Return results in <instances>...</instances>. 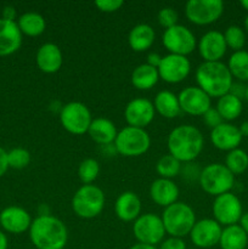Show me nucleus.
I'll use <instances>...</instances> for the list:
<instances>
[{"instance_id":"1","label":"nucleus","mask_w":248,"mask_h":249,"mask_svg":"<svg viewBox=\"0 0 248 249\" xmlns=\"http://www.w3.org/2000/svg\"><path fill=\"white\" fill-rule=\"evenodd\" d=\"M29 237L36 249H63L68 231L65 224L53 215H39L32 221Z\"/></svg>"},{"instance_id":"2","label":"nucleus","mask_w":248,"mask_h":249,"mask_svg":"<svg viewBox=\"0 0 248 249\" xmlns=\"http://www.w3.org/2000/svg\"><path fill=\"white\" fill-rule=\"evenodd\" d=\"M169 155L182 163L196 160L203 150V135L196 126L179 125L173 129L167 140Z\"/></svg>"},{"instance_id":"3","label":"nucleus","mask_w":248,"mask_h":249,"mask_svg":"<svg viewBox=\"0 0 248 249\" xmlns=\"http://www.w3.org/2000/svg\"><path fill=\"white\" fill-rule=\"evenodd\" d=\"M196 80L201 88L211 97H221L229 94L232 85V75L225 63L203 62L197 67Z\"/></svg>"},{"instance_id":"4","label":"nucleus","mask_w":248,"mask_h":249,"mask_svg":"<svg viewBox=\"0 0 248 249\" xmlns=\"http://www.w3.org/2000/svg\"><path fill=\"white\" fill-rule=\"evenodd\" d=\"M163 226L165 233L172 237L182 238L190 235L192 228L196 224V215L191 207L182 202H175L164 208L162 214Z\"/></svg>"},{"instance_id":"5","label":"nucleus","mask_w":248,"mask_h":249,"mask_svg":"<svg viewBox=\"0 0 248 249\" xmlns=\"http://www.w3.org/2000/svg\"><path fill=\"white\" fill-rule=\"evenodd\" d=\"M198 181L204 192L216 197L230 192L235 185V175L225 167V164L212 163L201 170Z\"/></svg>"},{"instance_id":"6","label":"nucleus","mask_w":248,"mask_h":249,"mask_svg":"<svg viewBox=\"0 0 248 249\" xmlns=\"http://www.w3.org/2000/svg\"><path fill=\"white\" fill-rule=\"evenodd\" d=\"M105 194L95 185H83L72 198V209L82 219H92L99 215L105 207Z\"/></svg>"},{"instance_id":"7","label":"nucleus","mask_w":248,"mask_h":249,"mask_svg":"<svg viewBox=\"0 0 248 249\" xmlns=\"http://www.w3.org/2000/svg\"><path fill=\"white\" fill-rule=\"evenodd\" d=\"M151 145V139L145 129L125 126L118 131L114 140L117 152L125 157H138L147 152Z\"/></svg>"},{"instance_id":"8","label":"nucleus","mask_w":248,"mask_h":249,"mask_svg":"<svg viewBox=\"0 0 248 249\" xmlns=\"http://www.w3.org/2000/svg\"><path fill=\"white\" fill-rule=\"evenodd\" d=\"M60 122L68 133L74 134V135H83L88 133L92 119L87 105L72 101L66 104L61 108Z\"/></svg>"},{"instance_id":"9","label":"nucleus","mask_w":248,"mask_h":249,"mask_svg":"<svg viewBox=\"0 0 248 249\" xmlns=\"http://www.w3.org/2000/svg\"><path fill=\"white\" fill-rule=\"evenodd\" d=\"M133 232L139 243L156 246L164 238L165 230L162 218L156 214H141L133 225Z\"/></svg>"},{"instance_id":"10","label":"nucleus","mask_w":248,"mask_h":249,"mask_svg":"<svg viewBox=\"0 0 248 249\" xmlns=\"http://www.w3.org/2000/svg\"><path fill=\"white\" fill-rule=\"evenodd\" d=\"M224 12L221 0H189L185 5V15L190 22L198 26L211 24Z\"/></svg>"},{"instance_id":"11","label":"nucleus","mask_w":248,"mask_h":249,"mask_svg":"<svg viewBox=\"0 0 248 249\" xmlns=\"http://www.w3.org/2000/svg\"><path fill=\"white\" fill-rule=\"evenodd\" d=\"M163 45L169 53L187 56L196 48V38L187 27L181 24L167 28L163 33Z\"/></svg>"},{"instance_id":"12","label":"nucleus","mask_w":248,"mask_h":249,"mask_svg":"<svg viewBox=\"0 0 248 249\" xmlns=\"http://www.w3.org/2000/svg\"><path fill=\"white\" fill-rule=\"evenodd\" d=\"M214 220L220 225L231 226L240 223L242 216V204L238 197L231 192L216 196L213 202Z\"/></svg>"},{"instance_id":"13","label":"nucleus","mask_w":248,"mask_h":249,"mask_svg":"<svg viewBox=\"0 0 248 249\" xmlns=\"http://www.w3.org/2000/svg\"><path fill=\"white\" fill-rule=\"evenodd\" d=\"M191 71V62L186 56L168 53L163 56L158 66V74L164 82L175 84L180 83L189 75Z\"/></svg>"},{"instance_id":"14","label":"nucleus","mask_w":248,"mask_h":249,"mask_svg":"<svg viewBox=\"0 0 248 249\" xmlns=\"http://www.w3.org/2000/svg\"><path fill=\"white\" fill-rule=\"evenodd\" d=\"M180 108L191 116H203L211 108L212 100L201 88L187 87L177 95Z\"/></svg>"},{"instance_id":"15","label":"nucleus","mask_w":248,"mask_h":249,"mask_svg":"<svg viewBox=\"0 0 248 249\" xmlns=\"http://www.w3.org/2000/svg\"><path fill=\"white\" fill-rule=\"evenodd\" d=\"M221 231V225L214 219H202L196 221L190 232V237L197 248H211L219 245Z\"/></svg>"},{"instance_id":"16","label":"nucleus","mask_w":248,"mask_h":249,"mask_svg":"<svg viewBox=\"0 0 248 249\" xmlns=\"http://www.w3.org/2000/svg\"><path fill=\"white\" fill-rule=\"evenodd\" d=\"M156 109L152 102L143 97H138L126 105L124 109V117L129 126L143 129L155 118Z\"/></svg>"},{"instance_id":"17","label":"nucleus","mask_w":248,"mask_h":249,"mask_svg":"<svg viewBox=\"0 0 248 249\" xmlns=\"http://www.w3.org/2000/svg\"><path fill=\"white\" fill-rule=\"evenodd\" d=\"M226 49H228V45L221 32L209 31L199 39L198 51L204 62L220 61V58L225 55Z\"/></svg>"},{"instance_id":"18","label":"nucleus","mask_w":248,"mask_h":249,"mask_svg":"<svg viewBox=\"0 0 248 249\" xmlns=\"http://www.w3.org/2000/svg\"><path fill=\"white\" fill-rule=\"evenodd\" d=\"M31 224V215L21 207H7L0 213V225L7 232L23 233L24 231L29 230Z\"/></svg>"},{"instance_id":"19","label":"nucleus","mask_w":248,"mask_h":249,"mask_svg":"<svg viewBox=\"0 0 248 249\" xmlns=\"http://www.w3.org/2000/svg\"><path fill=\"white\" fill-rule=\"evenodd\" d=\"M211 140L218 150L230 152L235 148H238L242 141V135L240 133V129L233 124L221 123L216 128L212 129Z\"/></svg>"},{"instance_id":"20","label":"nucleus","mask_w":248,"mask_h":249,"mask_svg":"<svg viewBox=\"0 0 248 249\" xmlns=\"http://www.w3.org/2000/svg\"><path fill=\"white\" fill-rule=\"evenodd\" d=\"M22 44V33L17 22L0 18V56L16 53Z\"/></svg>"},{"instance_id":"21","label":"nucleus","mask_w":248,"mask_h":249,"mask_svg":"<svg viewBox=\"0 0 248 249\" xmlns=\"http://www.w3.org/2000/svg\"><path fill=\"white\" fill-rule=\"evenodd\" d=\"M36 66L44 73H56L63 62L61 49L53 43H45L38 49L35 56Z\"/></svg>"},{"instance_id":"22","label":"nucleus","mask_w":248,"mask_h":249,"mask_svg":"<svg viewBox=\"0 0 248 249\" xmlns=\"http://www.w3.org/2000/svg\"><path fill=\"white\" fill-rule=\"evenodd\" d=\"M150 196L156 204L167 208L170 204L177 202L179 187L173 180L159 178L151 184Z\"/></svg>"},{"instance_id":"23","label":"nucleus","mask_w":248,"mask_h":249,"mask_svg":"<svg viewBox=\"0 0 248 249\" xmlns=\"http://www.w3.org/2000/svg\"><path fill=\"white\" fill-rule=\"evenodd\" d=\"M114 212L122 221H135L141 213V201L133 191L121 194L114 204Z\"/></svg>"},{"instance_id":"24","label":"nucleus","mask_w":248,"mask_h":249,"mask_svg":"<svg viewBox=\"0 0 248 249\" xmlns=\"http://www.w3.org/2000/svg\"><path fill=\"white\" fill-rule=\"evenodd\" d=\"M88 134L91 140H94L99 145L109 146L112 142H114L118 131L113 122L101 117V118L92 119Z\"/></svg>"},{"instance_id":"25","label":"nucleus","mask_w":248,"mask_h":249,"mask_svg":"<svg viewBox=\"0 0 248 249\" xmlns=\"http://www.w3.org/2000/svg\"><path fill=\"white\" fill-rule=\"evenodd\" d=\"M155 38L156 33L152 27L147 23H140L130 29L128 36V43L134 51L141 53L152 46Z\"/></svg>"},{"instance_id":"26","label":"nucleus","mask_w":248,"mask_h":249,"mask_svg":"<svg viewBox=\"0 0 248 249\" xmlns=\"http://www.w3.org/2000/svg\"><path fill=\"white\" fill-rule=\"evenodd\" d=\"M153 106L160 116L168 119L175 118L181 112L179 99L174 92L169 91V90H162L158 92L153 101Z\"/></svg>"},{"instance_id":"27","label":"nucleus","mask_w":248,"mask_h":249,"mask_svg":"<svg viewBox=\"0 0 248 249\" xmlns=\"http://www.w3.org/2000/svg\"><path fill=\"white\" fill-rule=\"evenodd\" d=\"M158 79V68L152 67L147 63L138 66L131 73V84L139 90H150L157 84Z\"/></svg>"},{"instance_id":"28","label":"nucleus","mask_w":248,"mask_h":249,"mask_svg":"<svg viewBox=\"0 0 248 249\" xmlns=\"http://www.w3.org/2000/svg\"><path fill=\"white\" fill-rule=\"evenodd\" d=\"M248 243V235L240 225L226 226L223 229L219 241L221 249H246Z\"/></svg>"},{"instance_id":"29","label":"nucleus","mask_w":248,"mask_h":249,"mask_svg":"<svg viewBox=\"0 0 248 249\" xmlns=\"http://www.w3.org/2000/svg\"><path fill=\"white\" fill-rule=\"evenodd\" d=\"M21 33L29 36H38L44 33L46 28V21L38 12H24L17 21Z\"/></svg>"},{"instance_id":"30","label":"nucleus","mask_w":248,"mask_h":249,"mask_svg":"<svg viewBox=\"0 0 248 249\" xmlns=\"http://www.w3.org/2000/svg\"><path fill=\"white\" fill-rule=\"evenodd\" d=\"M242 100L230 92L219 97L218 104H216V111L225 121H233V119L238 118L240 114L242 113Z\"/></svg>"},{"instance_id":"31","label":"nucleus","mask_w":248,"mask_h":249,"mask_svg":"<svg viewBox=\"0 0 248 249\" xmlns=\"http://www.w3.org/2000/svg\"><path fill=\"white\" fill-rule=\"evenodd\" d=\"M228 68L232 77L241 82H248V51H235L229 58Z\"/></svg>"},{"instance_id":"32","label":"nucleus","mask_w":248,"mask_h":249,"mask_svg":"<svg viewBox=\"0 0 248 249\" xmlns=\"http://www.w3.org/2000/svg\"><path fill=\"white\" fill-rule=\"evenodd\" d=\"M225 167L233 175L242 174L248 168V155L241 148H235L226 155Z\"/></svg>"},{"instance_id":"33","label":"nucleus","mask_w":248,"mask_h":249,"mask_svg":"<svg viewBox=\"0 0 248 249\" xmlns=\"http://www.w3.org/2000/svg\"><path fill=\"white\" fill-rule=\"evenodd\" d=\"M156 170L160 175V178L172 180V178L177 177L181 172V162L168 153L158 160L157 164H156Z\"/></svg>"},{"instance_id":"34","label":"nucleus","mask_w":248,"mask_h":249,"mask_svg":"<svg viewBox=\"0 0 248 249\" xmlns=\"http://www.w3.org/2000/svg\"><path fill=\"white\" fill-rule=\"evenodd\" d=\"M99 173V162L94 158H85L80 162L79 168H78V177L84 185H91V182L96 180Z\"/></svg>"},{"instance_id":"35","label":"nucleus","mask_w":248,"mask_h":249,"mask_svg":"<svg viewBox=\"0 0 248 249\" xmlns=\"http://www.w3.org/2000/svg\"><path fill=\"white\" fill-rule=\"evenodd\" d=\"M224 38H225L226 45L228 48L232 49L235 51L242 50V48L246 44V34L241 27L238 26H230L226 28Z\"/></svg>"},{"instance_id":"36","label":"nucleus","mask_w":248,"mask_h":249,"mask_svg":"<svg viewBox=\"0 0 248 249\" xmlns=\"http://www.w3.org/2000/svg\"><path fill=\"white\" fill-rule=\"evenodd\" d=\"M7 163L14 169H23L31 163V153L22 147L12 148L7 152Z\"/></svg>"},{"instance_id":"37","label":"nucleus","mask_w":248,"mask_h":249,"mask_svg":"<svg viewBox=\"0 0 248 249\" xmlns=\"http://www.w3.org/2000/svg\"><path fill=\"white\" fill-rule=\"evenodd\" d=\"M177 19H179V15H177V10L173 7H163L158 12V22L165 29L177 24Z\"/></svg>"},{"instance_id":"38","label":"nucleus","mask_w":248,"mask_h":249,"mask_svg":"<svg viewBox=\"0 0 248 249\" xmlns=\"http://www.w3.org/2000/svg\"><path fill=\"white\" fill-rule=\"evenodd\" d=\"M124 5L123 0H96L95 6L102 12H114Z\"/></svg>"},{"instance_id":"39","label":"nucleus","mask_w":248,"mask_h":249,"mask_svg":"<svg viewBox=\"0 0 248 249\" xmlns=\"http://www.w3.org/2000/svg\"><path fill=\"white\" fill-rule=\"evenodd\" d=\"M203 119L204 123L212 129L216 128V126L220 125L221 123H224V119L221 118V116L219 114V112L216 111V108H212V107L203 114Z\"/></svg>"},{"instance_id":"40","label":"nucleus","mask_w":248,"mask_h":249,"mask_svg":"<svg viewBox=\"0 0 248 249\" xmlns=\"http://www.w3.org/2000/svg\"><path fill=\"white\" fill-rule=\"evenodd\" d=\"M159 249H187L186 243L179 237H170L160 243Z\"/></svg>"},{"instance_id":"41","label":"nucleus","mask_w":248,"mask_h":249,"mask_svg":"<svg viewBox=\"0 0 248 249\" xmlns=\"http://www.w3.org/2000/svg\"><path fill=\"white\" fill-rule=\"evenodd\" d=\"M246 88L243 84L241 83H232L231 85V89H230V94L235 95L236 97H238L240 100L245 99V94H246Z\"/></svg>"},{"instance_id":"42","label":"nucleus","mask_w":248,"mask_h":249,"mask_svg":"<svg viewBox=\"0 0 248 249\" xmlns=\"http://www.w3.org/2000/svg\"><path fill=\"white\" fill-rule=\"evenodd\" d=\"M7 168H9V163H7V152L4 148L0 147V178L6 173Z\"/></svg>"},{"instance_id":"43","label":"nucleus","mask_w":248,"mask_h":249,"mask_svg":"<svg viewBox=\"0 0 248 249\" xmlns=\"http://www.w3.org/2000/svg\"><path fill=\"white\" fill-rule=\"evenodd\" d=\"M160 61H162V56L157 53H151L147 56V65L152 66V67L158 68V66L160 65Z\"/></svg>"},{"instance_id":"44","label":"nucleus","mask_w":248,"mask_h":249,"mask_svg":"<svg viewBox=\"0 0 248 249\" xmlns=\"http://www.w3.org/2000/svg\"><path fill=\"white\" fill-rule=\"evenodd\" d=\"M2 18L7 21H15L16 18V10L14 6H5L2 11Z\"/></svg>"},{"instance_id":"45","label":"nucleus","mask_w":248,"mask_h":249,"mask_svg":"<svg viewBox=\"0 0 248 249\" xmlns=\"http://www.w3.org/2000/svg\"><path fill=\"white\" fill-rule=\"evenodd\" d=\"M240 226L242 228V230L248 235V212L247 213H243L242 216H241Z\"/></svg>"},{"instance_id":"46","label":"nucleus","mask_w":248,"mask_h":249,"mask_svg":"<svg viewBox=\"0 0 248 249\" xmlns=\"http://www.w3.org/2000/svg\"><path fill=\"white\" fill-rule=\"evenodd\" d=\"M9 242H7V237L2 231H0V249H7Z\"/></svg>"},{"instance_id":"47","label":"nucleus","mask_w":248,"mask_h":249,"mask_svg":"<svg viewBox=\"0 0 248 249\" xmlns=\"http://www.w3.org/2000/svg\"><path fill=\"white\" fill-rule=\"evenodd\" d=\"M129 249H158V248H156V246L143 245V243H136V245L131 246Z\"/></svg>"},{"instance_id":"48","label":"nucleus","mask_w":248,"mask_h":249,"mask_svg":"<svg viewBox=\"0 0 248 249\" xmlns=\"http://www.w3.org/2000/svg\"><path fill=\"white\" fill-rule=\"evenodd\" d=\"M238 129H240V133L241 135H242V138L243 136H248V121L243 122Z\"/></svg>"},{"instance_id":"49","label":"nucleus","mask_w":248,"mask_h":249,"mask_svg":"<svg viewBox=\"0 0 248 249\" xmlns=\"http://www.w3.org/2000/svg\"><path fill=\"white\" fill-rule=\"evenodd\" d=\"M241 5L243 6V9H246L248 11V0H242V1H241Z\"/></svg>"},{"instance_id":"50","label":"nucleus","mask_w":248,"mask_h":249,"mask_svg":"<svg viewBox=\"0 0 248 249\" xmlns=\"http://www.w3.org/2000/svg\"><path fill=\"white\" fill-rule=\"evenodd\" d=\"M245 28H246V31L248 32V15L246 16V18H245Z\"/></svg>"},{"instance_id":"51","label":"nucleus","mask_w":248,"mask_h":249,"mask_svg":"<svg viewBox=\"0 0 248 249\" xmlns=\"http://www.w3.org/2000/svg\"><path fill=\"white\" fill-rule=\"evenodd\" d=\"M245 99L247 100V101H248V87L246 88V94H245Z\"/></svg>"},{"instance_id":"52","label":"nucleus","mask_w":248,"mask_h":249,"mask_svg":"<svg viewBox=\"0 0 248 249\" xmlns=\"http://www.w3.org/2000/svg\"><path fill=\"white\" fill-rule=\"evenodd\" d=\"M190 249H198V248H190Z\"/></svg>"}]
</instances>
